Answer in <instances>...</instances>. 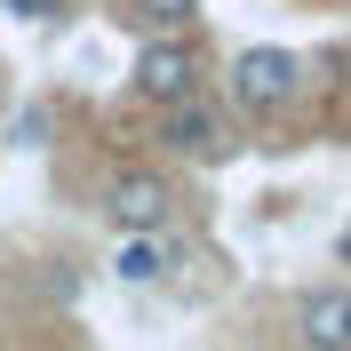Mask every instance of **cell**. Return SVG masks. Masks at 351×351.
Instances as JSON below:
<instances>
[{"mask_svg": "<svg viewBox=\"0 0 351 351\" xmlns=\"http://www.w3.org/2000/svg\"><path fill=\"white\" fill-rule=\"evenodd\" d=\"M48 136H56V120H48V112L32 104V112H16V128H8V144H24V152H40Z\"/></svg>", "mask_w": 351, "mask_h": 351, "instance_id": "cell-8", "label": "cell"}, {"mask_svg": "<svg viewBox=\"0 0 351 351\" xmlns=\"http://www.w3.org/2000/svg\"><path fill=\"white\" fill-rule=\"evenodd\" d=\"M136 96L144 104H184V96H199V80H208V64H199V48H192V32H152V40L136 48Z\"/></svg>", "mask_w": 351, "mask_h": 351, "instance_id": "cell-3", "label": "cell"}, {"mask_svg": "<svg viewBox=\"0 0 351 351\" xmlns=\"http://www.w3.org/2000/svg\"><path fill=\"white\" fill-rule=\"evenodd\" d=\"M295 88H304V56H295V48H271V40L240 48L232 72H223V96H232L247 120H280V112L295 104Z\"/></svg>", "mask_w": 351, "mask_h": 351, "instance_id": "cell-1", "label": "cell"}, {"mask_svg": "<svg viewBox=\"0 0 351 351\" xmlns=\"http://www.w3.org/2000/svg\"><path fill=\"white\" fill-rule=\"evenodd\" d=\"M136 16L152 24V32H192V24H199V0H136Z\"/></svg>", "mask_w": 351, "mask_h": 351, "instance_id": "cell-7", "label": "cell"}, {"mask_svg": "<svg viewBox=\"0 0 351 351\" xmlns=\"http://www.w3.org/2000/svg\"><path fill=\"white\" fill-rule=\"evenodd\" d=\"M104 223L112 232H128V240H152V232H168V216H176V184L160 168H120L104 184Z\"/></svg>", "mask_w": 351, "mask_h": 351, "instance_id": "cell-4", "label": "cell"}, {"mask_svg": "<svg viewBox=\"0 0 351 351\" xmlns=\"http://www.w3.org/2000/svg\"><path fill=\"white\" fill-rule=\"evenodd\" d=\"M295 343L304 351H351V287H311L295 304Z\"/></svg>", "mask_w": 351, "mask_h": 351, "instance_id": "cell-5", "label": "cell"}, {"mask_svg": "<svg viewBox=\"0 0 351 351\" xmlns=\"http://www.w3.org/2000/svg\"><path fill=\"white\" fill-rule=\"evenodd\" d=\"M168 263H176V247H168V232H152V240H128L120 256H112V271L128 287H144V280H168Z\"/></svg>", "mask_w": 351, "mask_h": 351, "instance_id": "cell-6", "label": "cell"}, {"mask_svg": "<svg viewBox=\"0 0 351 351\" xmlns=\"http://www.w3.org/2000/svg\"><path fill=\"white\" fill-rule=\"evenodd\" d=\"M8 16H24V24H64V8L72 0H0Z\"/></svg>", "mask_w": 351, "mask_h": 351, "instance_id": "cell-9", "label": "cell"}, {"mask_svg": "<svg viewBox=\"0 0 351 351\" xmlns=\"http://www.w3.org/2000/svg\"><path fill=\"white\" fill-rule=\"evenodd\" d=\"M335 263H343V271H351V223H343V232H335Z\"/></svg>", "mask_w": 351, "mask_h": 351, "instance_id": "cell-10", "label": "cell"}, {"mask_svg": "<svg viewBox=\"0 0 351 351\" xmlns=\"http://www.w3.org/2000/svg\"><path fill=\"white\" fill-rule=\"evenodd\" d=\"M160 152L184 160V168H223V160L240 152V136H232L223 104H208V96H184V104H160Z\"/></svg>", "mask_w": 351, "mask_h": 351, "instance_id": "cell-2", "label": "cell"}]
</instances>
